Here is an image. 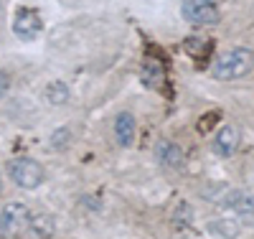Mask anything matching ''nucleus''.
Segmentation results:
<instances>
[{"label": "nucleus", "mask_w": 254, "mask_h": 239, "mask_svg": "<svg viewBox=\"0 0 254 239\" xmlns=\"http://www.w3.org/2000/svg\"><path fill=\"white\" fill-rule=\"evenodd\" d=\"M252 69H254V51L239 46V49H231V51L221 54L214 61V67H211V74L219 81H234V79L247 77Z\"/></svg>", "instance_id": "nucleus-1"}, {"label": "nucleus", "mask_w": 254, "mask_h": 239, "mask_svg": "<svg viewBox=\"0 0 254 239\" xmlns=\"http://www.w3.org/2000/svg\"><path fill=\"white\" fill-rule=\"evenodd\" d=\"M8 176L10 181L18 186V188H26V191H33L44 183V165L38 160L28 158V156H20V158H13L8 163Z\"/></svg>", "instance_id": "nucleus-2"}, {"label": "nucleus", "mask_w": 254, "mask_h": 239, "mask_svg": "<svg viewBox=\"0 0 254 239\" xmlns=\"http://www.w3.org/2000/svg\"><path fill=\"white\" fill-rule=\"evenodd\" d=\"M181 15L190 26H216L221 20V0H183Z\"/></svg>", "instance_id": "nucleus-3"}, {"label": "nucleus", "mask_w": 254, "mask_h": 239, "mask_svg": "<svg viewBox=\"0 0 254 239\" xmlns=\"http://www.w3.org/2000/svg\"><path fill=\"white\" fill-rule=\"evenodd\" d=\"M31 224V211L26 204H5L0 211V234L5 237H20Z\"/></svg>", "instance_id": "nucleus-4"}, {"label": "nucleus", "mask_w": 254, "mask_h": 239, "mask_svg": "<svg viewBox=\"0 0 254 239\" xmlns=\"http://www.w3.org/2000/svg\"><path fill=\"white\" fill-rule=\"evenodd\" d=\"M41 28H44V20L41 15L33 10V8H18L15 10V18H13V33L23 41H33Z\"/></svg>", "instance_id": "nucleus-5"}, {"label": "nucleus", "mask_w": 254, "mask_h": 239, "mask_svg": "<svg viewBox=\"0 0 254 239\" xmlns=\"http://www.w3.org/2000/svg\"><path fill=\"white\" fill-rule=\"evenodd\" d=\"M224 206L231 209L239 219H244L247 224H254V196L244 191H231L224 199Z\"/></svg>", "instance_id": "nucleus-6"}, {"label": "nucleus", "mask_w": 254, "mask_h": 239, "mask_svg": "<svg viewBox=\"0 0 254 239\" xmlns=\"http://www.w3.org/2000/svg\"><path fill=\"white\" fill-rule=\"evenodd\" d=\"M155 158L163 168H181L183 165V148L173 140H158L155 143Z\"/></svg>", "instance_id": "nucleus-7"}, {"label": "nucleus", "mask_w": 254, "mask_h": 239, "mask_svg": "<svg viewBox=\"0 0 254 239\" xmlns=\"http://www.w3.org/2000/svg\"><path fill=\"white\" fill-rule=\"evenodd\" d=\"M237 145H239V133H237V127H231V125H224L219 133H216L214 143H211L214 153L221 156V158H229L237 150Z\"/></svg>", "instance_id": "nucleus-8"}, {"label": "nucleus", "mask_w": 254, "mask_h": 239, "mask_svg": "<svg viewBox=\"0 0 254 239\" xmlns=\"http://www.w3.org/2000/svg\"><path fill=\"white\" fill-rule=\"evenodd\" d=\"M135 130H137L135 117L130 112H120L117 120H115V140H117V145L130 148L132 140H135Z\"/></svg>", "instance_id": "nucleus-9"}, {"label": "nucleus", "mask_w": 254, "mask_h": 239, "mask_svg": "<svg viewBox=\"0 0 254 239\" xmlns=\"http://www.w3.org/2000/svg\"><path fill=\"white\" fill-rule=\"evenodd\" d=\"M28 229L36 239H51L54 232H56V222H54L51 214H36V216H31Z\"/></svg>", "instance_id": "nucleus-10"}, {"label": "nucleus", "mask_w": 254, "mask_h": 239, "mask_svg": "<svg viewBox=\"0 0 254 239\" xmlns=\"http://www.w3.org/2000/svg\"><path fill=\"white\" fill-rule=\"evenodd\" d=\"M140 79H142L145 86H150V89H160L163 81H165L163 67H158V64H153V61H147L145 67H142V72H140Z\"/></svg>", "instance_id": "nucleus-11"}, {"label": "nucleus", "mask_w": 254, "mask_h": 239, "mask_svg": "<svg viewBox=\"0 0 254 239\" xmlns=\"http://www.w3.org/2000/svg\"><path fill=\"white\" fill-rule=\"evenodd\" d=\"M46 97H49L51 104H66L69 97H71V92H69V86L64 84V81H51L46 86Z\"/></svg>", "instance_id": "nucleus-12"}, {"label": "nucleus", "mask_w": 254, "mask_h": 239, "mask_svg": "<svg viewBox=\"0 0 254 239\" xmlns=\"http://www.w3.org/2000/svg\"><path fill=\"white\" fill-rule=\"evenodd\" d=\"M211 232L221 234L224 239H237V234H239V224H237L234 219H216L214 224H211Z\"/></svg>", "instance_id": "nucleus-13"}, {"label": "nucleus", "mask_w": 254, "mask_h": 239, "mask_svg": "<svg viewBox=\"0 0 254 239\" xmlns=\"http://www.w3.org/2000/svg\"><path fill=\"white\" fill-rule=\"evenodd\" d=\"M71 143V133L66 127H61V130H54V135H51V145L54 148H66Z\"/></svg>", "instance_id": "nucleus-14"}, {"label": "nucleus", "mask_w": 254, "mask_h": 239, "mask_svg": "<svg viewBox=\"0 0 254 239\" xmlns=\"http://www.w3.org/2000/svg\"><path fill=\"white\" fill-rule=\"evenodd\" d=\"M203 117H206V120H201V122H198V130H201V133H206V130L219 120V112H208V115H203Z\"/></svg>", "instance_id": "nucleus-15"}, {"label": "nucleus", "mask_w": 254, "mask_h": 239, "mask_svg": "<svg viewBox=\"0 0 254 239\" xmlns=\"http://www.w3.org/2000/svg\"><path fill=\"white\" fill-rule=\"evenodd\" d=\"M8 89H10V79H8L3 72H0V99L8 94Z\"/></svg>", "instance_id": "nucleus-16"}, {"label": "nucleus", "mask_w": 254, "mask_h": 239, "mask_svg": "<svg viewBox=\"0 0 254 239\" xmlns=\"http://www.w3.org/2000/svg\"><path fill=\"white\" fill-rule=\"evenodd\" d=\"M0 191H3V181H0Z\"/></svg>", "instance_id": "nucleus-17"}]
</instances>
